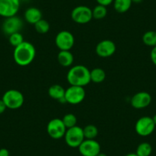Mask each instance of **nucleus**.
Listing matches in <instances>:
<instances>
[{"label":"nucleus","instance_id":"nucleus-1","mask_svg":"<svg viewBox=\"0 0 156 156\" xmlns=\"http://www.w3.org/2000/svg\"><path fill=\"white\" fill-rule=\"evenodd\" d=\"M67 80L70 86L84 87L91 82L90 70L84 65H75L67 72Z\"/></svg>","mask_w":156,"mask_h":156},{"label":"nucleus","instance_id":"nucleus-2","mask_svg":"<svg viewBox=\"0 0 156 156\" xmlns=\"http://www.w3.org/2000/svg\"><path fill=\"white\" fill-rule=\"evenodd\" d=\"M36 56V49L31 43L23 41L15 48L13 58L18 65L28 66L33 62Z\"/></svg>","mask_w":156,"mask_h":156},{"label":"nucleus","instance_id":"nucleus-3","mask_svg":"<svg viewBox=\"0 0 156 156\" xmlns=\"http://www.w3.org/2000/svg\"><path fill=\"white\" fill-rule=\"evenodd\" d=\"M2 100L5 103L7 109H17L24 104L25 97L23 94L17 90H9L2 96Z\"/></svg>","mask_w":156,"mask_h":156},{"label":"nucleus","instance_id":"nucleus-4","mask_svg":"<svg viewBox=\"0 0 156 156\" xmlns=\"http://www.w3.org/2000/svg\"><path fill=\"white\" fill-rule=\"evenodd\" d=\"M66 144L70 148H78L84 140L83 128L78 126L67 129L64 136Z\"/></svg>","mask_w":156,"mask_h":156},{"label":"nucleus","instance_id":"nucleus-5","mask_svg":"<svg viewBox=\"0 0 156 156\" xmlns=\"http://www.w3.org/2000/svg\"><path fill=\"white\" fill-rule=\"evenodd\" d=\"M86 97L84 87L78 86H70L65 90L64 99L67 103L70 105H77L82 103Z\"/></svg>","mask_w":156,"mask_h":156},{"label":"nucleus","instance_id":"nucleus-6","mask_svg":"<svg viewBox=\"0 0 156 156\" xmlns=\"http://www.w3.org/2000/svg\"><path fill=\"white\" fill-rule=\"evenodd\" d=\"M71 19L75 23L84 25L93 19L92 9L86 5H78L71 12Z\"/></svg>","mask_w":156,"mask_h":156},{"label":"nucleus","instance_id":"nucleus-7","mask_svg":"<svg viewBox=\"0 0 156 156\" xmlns=\"http://www.w3.org/2000/svg\"><path fill=\"white\" fill-rule=\"evenodd\" d=\"M156 126L153 122L152 117L142 116L139 118L135 125V130L139 136L146 137L154 132Z\"/></svg>","mask_w":156,"mask_h":156},{"label":"nucleus","instance_id":"nucleus-8","mask_svg":"<svg viewBox=\"0 0 156 156\" xmlns=\"http://www.w3.org/2000/svg\"><path fill=\"white\" fill-rule=\"evenodd\" d=\"M74 43V36L68 31H61L55 37V44L60 51H70Z\"/></svg>","mask_w":156,"mask_h":156},{"label":"nucleus","instance_id":"nucleus-9","mask_svg":"<svg viewBox=\"0 0 156 156\" xmlns=\"http://www.w3.org/2000/svg\"><path fill=\"white\" fill-rule=\"evenodd\" d=\"M67 128L64 126L62 119L55 118L49 121L47 125V133L53 139H60L64 138Z\"/></svg>","mask_w":156,"mask_h":156},{"label":"nucleus","instance_id":"nucleus-10","mask_svg":"<svg viewBox=\"0 0 156 156\" xmlns=\"http://www.w3.org/2000/svg\"><path fill=\"white\" fill-rule=\"evenodd\" d=\"M20 5L21 0H0V16L6 19L16 16Z\"/></svg>","mask_w":156,"mask_h":156},{"label":"nucleus","instance_id":"nucleus-11","mask_svg":"<svg viewBox=\"0 0 156 156\" xmlns=\"http://www.w3.org/2000/svg\"><path fill=\"white\" fill-rule=\"evenodd\" d=\"M78 150L82 156H97L101 152V147L95 139H84Z\"/></svg>","mask_w":156,"mask_h":156},{"label":"nucleus","instance_id":"nucleus-12","mask_svg":"<svg viewBox=\"0 0 156 156\" xmlns=\"http://www.w3.org/2000/svg\"><path fill=\"white\" fill-rule=\"evenodd\" d=\"M23 27V22L18 16H12L6 18L2 24V29L5 34L9 36L10 34L16 32H20V30Z\"/></svg>","mask_w":156,"mask_h":156},{"label":"nucleus","instance_id":"nucleus-13","mask_svg":"<svg viewBox=\"0 0 156 156\" xmlns=\"http://www.w3.org/2000/svg\"><path fill=\"white\" fill-rule=\"evenodd\" d=\"M116 51L115 44L111 40H103L96 46V53L100 58L112 56Z\"/></svg>","mask_w":156,"mask_h":156},{"label":"nucleus","instance_id":"nucleus-14","mask_svg":"<svg viewBox=\"0 0 156 156\" xmlns=\"http://www.w3.org/2000/svg\"><path fill=\"white\" fill-rule=\"evenodd\" d=\"M151 103V97L148 92L141 91L136 93L131 98L132 106L136 109H142L148 107Z\"/></svg>","mask_w":156,"mask_h":156},{"label":"nucleus","instance_id":"nucleus-15","mask_svg":"<svg viewBox=\"0 0 156 156\" xmlns=\"http://www.w3.org/2000/svg\"><path fill=\"white\" fill-rule=\"evenodd\" d=\"M24 18L28 23L34 25L42 19V12L36 7H29L25 10Z\"/></svg>","mask_w":156,"mask_h":156},{"label":"nucleus","instance_id":"nucleus-16","mask_svg":"<svg viewBox=\"0 0 156 156\" xmlns=\"http://www.w3.org/2000/svg\"><path fill=\"white\" fill-rule=\"evenodd\" d=\"M48 95L51 98L54 99L55 100L61 102V103H66L65 99H64V94H65V89L62 86L59 84H54L49 87Z\"/></svg>","mask_w":156,"mask_h":156},{"label":"nucleus","instance_id":"nucleus-17","mask_svg":"<svg viewBox=\"0 0 156 156\" xmlns=\"http://www.w3.org/2000/svg\"><path fill=\"white\" fill-rule=\"evenodd\" d=\"M57 59L60 65L64 67H69L73 64L74 58L70 51H60Z\"/></svg>","mask_w":156,"mask_h":156},{"label":"nucleus","instance_id":"nucleus-18","mask_svg":"<svg viewBox=\"0 0 156 156\" xmlns=\"http://www.w3.org/2000/svg\"><path fill=\"white\" fill-rule=\"evenodd\" d=\"M113 8L118 13H125L130 9L133 2L131 0H114Z\"/></svg>","mask_w":156,"mask_h":156},{"label":"nucleus","instance_id":"nucleus-19","mask_svg":"<svg viewBox=\"0 0 156 156\" xmlns=\"http://www.w3.org/2000/svg\"><path fill=\"white\" fill-rule=\"evenodd\" d=\"M106 79V73L104 70L100 67H96L90 70V80L94 83H100Z\"/></svg>","mask_w":156,"mask_h":156},{"label":"nucleus","instance_id":"nucleus-20","mask_svg":"<svg viewBox=\"0 0 156 156\" xmlns=\"http://www.w3.org/2000/svg\"><path fill=\"white\" fill-rule=\"evenodd\" d=\"M152 152V147L148 142H142L136 148V154L138 156H150Z\"/></svg>","mask_w":156,"mask_h":156},{"label":"nucleus","instance_id":"nucleus-21","mask_svg":"<svg viewBox=\"0 0 156 156\" xmlns=\"http://www.w3.org/2000/svg\"><path fill=\"white\" fill-rule=\"evenodd\" d=\"M83 131L85 139H95L99 133L97 127L91 124L86 126L84 128H83Z\"/></svg>","mask_w":156,"mask_h":156},{"label":"nucleus","instance_id":"nucleus-22","mask_svg":"<svg viewBox=\"0 0 156 156\" xmlns=\"http://www.w3.org/2000/svg\"><path fill=\"white\" fill-rule=\"evenodd\" d=\"M142 41L147 46L152 48L156 46V31H146L142 36Z\"/></svg>","mask_w":156,"mask_h":156},{"label":"nucleus","instance_id":"nucleus-23","mask_svg":"<svg viewBox=\"0 0 156 156\" xmlns=\"http://www.w3.org/2000/svg\"><path fill=\"white\" fill-rule=\"evenodd\" d=\"M93 19H97V20H100V19H104L107 15V9L106 6H103L101 5H96L92 9Z\"/></svg>","mask_w":156,"mask_h":156},{"label":"nucleus","instance_id":"nucleus-24","mask_svg":"<svg viewBox=\"0 0 156 156\" xmlns=\"http://www.w3.org/2000/svg\"><path fill=\"white\" fill-rule=\"evenodd\" d=\"M34 25L36 31L39 34H46L50 30V24L45 19H41Z\"/></svg>","mask_w":156,"mask_h":156},{"label":"nucleus","instance_id":"nucleus-25","mask_svg":"<svg viewBox=\"0 0 156 156\" xmlns=\"http://www.w3.org/2000/svg\"><path fill=\"white\" fill-rule=\"evenodd\" d=\"M62 119L63 122H64V126L67 129L72 128V127L76 126V122H77V119H76V115L73 113H67L64 115Z\"/></svg>","mask_w":156,"mask_h":156},{"label":"nucleus","instance_id":"nucleus-26","mask_svg":"<svg viewBox=\"0 0 156 156\" xmlns=\"http://www.w3.org/2000/svg\"><path fill=\"white\" fill-rule=\"evenodd\" d=\"M9 41L10 44L12 45L13 47L16 48L19 46V44H22L24 41L23 35L20 32H16L14 34H12L9 36Z\"/></svg>","mask_w":156,"mask_h":156},{"label":"nucleus","instance_id":"nucleus-27","mask_svg":"<svg viewBox=\"0 0 156 156\" xmlns=\"http://www.w3.org/2000/svg\"><path fill=\"white\" fill-rule=\"evenodd\" d=\"M98 5H103V6L107 7L108 5H110L111 4L113 3L114 0H96Z\"/></svg>","mask_w":156,"mask_h":156},{"label":"nucleus","instance_id":"nucleus-28","mask_svg":"<svg viewBox=\"0 0 156 156\" xmlns=\"http://www.w3.org/2000/svg\"><path fill=\"white\" fill-rule=\"evenodd\" d=\"M150 58H151L153 64L156 66V46L153 47L151 49V53H150Z\"/></svg>","mask_w":156,"mask_h":156},{"label":"nucleus","instance_id":"nucleus-29","mask_svg":"<svg viewBox=\"0 0 156 156\" xmlns=\"http://www.w3.org/2000/svg\"><path fill=\"white\" fill-rule=\"evenodd\" d=\"M6 109H7V107H6V106H5V103H4L3 100L1 99V100H0V114L3 113Z\"/></svg>","mask_w":156,"mask_h":156},{"label":"nucleus","instance_id":"nucleus-30","mask_svg":"<svg viewBox=\"0 0 156 156\" xmlns=\"http://www.w3.org/2000/svg\"><path fill=\"white\" fill-rule=\"evenodd\" d=\"M0 156H9V151L7 148H0Z\"/></svg>","mask_w":156,"mask_h":156},{"label":"nucleus","instance_id":"nucleus-31","mask_svg":"<svg viewBox=\"0 0 156 156\" xmlns=\"http://www.w3.org/2000/svg\"><path fill=\"white\" fill-rule=\"evenodd\" d=\"M133 3H140L141 2H142V0H131Z\"/></svg>","mask_w":156,"mask_h":156},{"label":"nucleus","instance_id":"nucleus-32","mask_svg":"<svg viewBox=\"0 0 156 156\" xmlns=\"http://www.w3.org/2000/svg\"><path fill=\"white\" fill-rule=\"evenodd\" d=\"M125 156H138L136 153H129V154H126Z\"/></svg>","mask_w":156,"mask_h":156},{"label":"nucleus","instance_id":"nucleus-33","mask_svg":"<svg viewBox=\"0 0 156 156\" xmlns=\"http://www.w3.org/2000/svg\"><path fill=\"white\" fill-rule=\"evenodd\" d=\"M97 156H107V154H106L105 153H103V152H100Z\"/></svg>","mask_w":156,"mask_h":156},{"label":"nucleus","instance_id":"nucleus-34","mask_svg":"<svg viewBox=\"0 0 156 156\" xmlns=\"http://www.w3.org/2000/svg\"><path fill=\"white\" fill-rule=\"evenodd\" d=\"M152 119H153V122H154V125L156 126V114L152 117Z\"/></svg>","mask_w":156,"mask_h":156}]
</instances>
